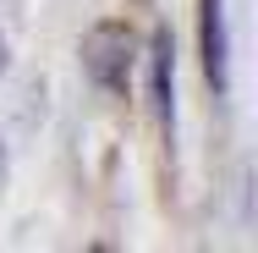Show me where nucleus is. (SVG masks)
<instances>
[{"instance_id": "obj_1", "label": "nucleus", "mask_w": 258, "mask_h": 253, "mask_svg": "<svg viewBox=\"0 0 258 253\" xmlns=\"http://www.w3.org/2000/svg\"><path fill=\"white\" fill-rule=\"evenodd\" d=\"M132 61H138V44H132V28H126V22H94V28H88V39H83V66H88V77H94L99 88L126 94Z\"/></svg>"}, {"instance_id": "obj_2", "label": "nucleus", "mask_w": 258, "mask_h": 253, "mask_svg": "<svg viewBox=\"0 0 258 253\" xmlns=\"http://www.w3.org/2000/svg\"><path fill=\"white\" fill-rule=\"evenodd\" d=\"M198 55L214 94L231 88V39H225V0H198Z\"/></svg>"}, {"instance_id": "obj_3", "label": "nucleus", "mask_w": 258, "mask_h": 253, "mask_svg": "<svg viewBox=\"0 0 258 253\" xmlns=\"http://www.w3.org/2000/svg\"><path fill=\"white\" fill-rule=\"evenodd\" d=\"M149 99H154L159 127L170 132V121H176V44H170L165 28H159L154 44H149Z\"/></svg>"}, {"instance_id": "obj_4", "label": "nucleus", "mask_w": 258, "mask_h": 253, "mask_svg": "<svg viewBox=\"0 0 258 253\" xmlns=\"http://www.w3.org/2000/svg\"><path fill=\"white\" fill-rule=\"evenodd\" d=\"M6 61H11V55H6V39H0V77H6Z\"/></svg>"}]
</instances>
